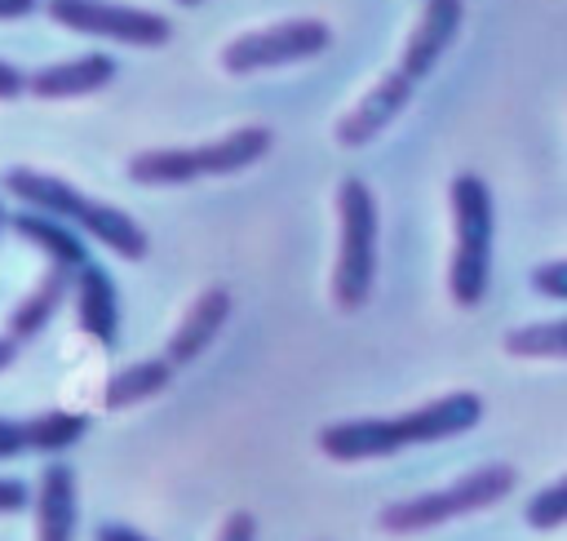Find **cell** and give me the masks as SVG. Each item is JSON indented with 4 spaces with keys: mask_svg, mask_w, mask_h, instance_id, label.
Instances as JSON below:
<instances>
[{
    "mask_svg": "<svg viewBox=\"0 0 567 541\" xmlns=\"http://www.w3.org/2000/svg\"><path fill=\"white\" fill-rule=\"evenodd\" d=\"M483 421V399L470 390L430 399L399 417H354V421H328L319 430V452L332 461H372L394 457L416 443H439L452 435H465Z\"/></svg>",
    "mask_w": 567,
    "mask_h": 541,
    "instance_id": "obj_1",
    "label": "cell"
},
{
    "mask_svg": "<svg viewBox=\"0 0 567 541\" xmlns=\"http://www.w3.org/2000/svg\"><path fill=\"white\" fill-rule=\"evenodd\" d=\"M4 191L13 200H22L27 208L35 213H49L66 226H80L89 231L97 244H106L111 253H120L124 262H137L146 257V231L115 204H102V200H89L80 195L71 182L53 177V173H35V169H9L4 173Z\"/></svg>",
    "mask_w": 567,
    "mask_h": 541,
    "instance_id": "obj_2",
    "label": "cell"
},
{
    "mask_svg": "<svg viewBox=\"0 0 567 541\" xmlns=\"http://www.w3.org/2000/svg\"><path fill=\"white\" fill-rule=\"evenodd\" d=\"M275 146V133L252 124L239 129L230 137L217 142H199V146H159V151H137L128 160V177L137 186H186L195 177H230L252 169L257 160H266Z\"/></svg>",
    "mask_w": 567,
    "mask_h": 541,
    "instance_id": "obj_3",
    "label": "cell"
},
{
    "mask_svg": "<svg viewBox=\"0 0 567 541\" xmlns=\"http://www.w3.org/2000/svg\"><path fill=\"white\" fill-rule=\"evenodd\" d=\"M518 483V470L496 461V466H478L470 474H461L456 483L447 488H430V492H416V497H403V501H390L381 514H377V528L390 532V537H408V532H425V528H439L447 519H465L474 510H487L496 501H505Z\"/></svg>",
    "mask_w": 567,
    "mask_h": 541,
    "instance_id": "obj_4",
    "label": "cell"
},
{
    "mask_svg": "<svg viewBox=\"0 0 567 541\" xmlns=\"http://www.w3.org/2000/svg\"><path fill=\"white\" fill-rule=\"evenodd\" d=\"M452 217L456 253L447 270V293L456 306H478L492 279V186L478 173L452 177Z\"/></svg>",
    "mask_w": 567,
    "mask_h": 541,
    "instance_id": "obj_5",
    "label": "cell"
},
{
    "mask_svg": "<svg viewBox=\"0 0 567 541\" xmlns=\"http://www.w3.org/2000/svg\"><path fill=\"white\" fill-rule=\"evenodd\" d=\"M337 270H332V302L341 310H359L372 297L377 279V195L363 177H346L337 186Z\"/></svg>",
    "mask_w": 567,
    "mask_h": 541,
    "instance_id": "obj_6",
    "label": "cell"
},
{
    "mask_svg": "<svg viewBox=\"0 0 567 541\" xmlns=\"http://www.w3.org/2000/svg\"><path fill=\"white\" fill-rule=\"evenodd\" d=\"M332 44L328 22L319 18H292V22H275L266 31H248L239 40H230L221 49V71L230 75H252V71H270V67H288L301 58H315Z\"/></svg>",
    "mask_w": 567,
    "mask_h": 541,
    "instance_id": "obj_7",
    "label": "cell"
},
{
    "mask_svg": "<svg viewBox=\"0 0 567 541\" xmlns=\"http://www.w3.org/2000/svg\"><path fill=\"white\" fill-rule=\"evenodd\" d=\"M49 18L66 31L97 35V40H124L137 49H159L173 35V22L151 9L133 4H111V0H49Z\"/></svg>",
    "mask_w": 567,
    "mask_h": 541,
    "instance_id": "obj_8",
    "label": "cell"
},
{
    "mask_svg": "<svg viewBox=\"0 0 567 541\" xmlns=\"http://www.w3.org/2000/svg\"><path fill=\"white\" fill-rule=\"evenodd\" d=\"M412 89H416V80H408L403 71H390L385 80H377V84L359 98V106L337 124V142H341V146H368L372 137H381V133L408 111Z\"/></svg>",
    "mask_w": 567,
    "mask_h": 541,
    "instance_id": "obj_9",
    "label": "cell"
},
{
    "mask_svg": "<svg viewBox=\"0 0 567 541\" xmlns=\"http://www.w3.org/2000/svg\"><path fill=\"white\" fill-rule=\"evenodd\" d=\"M461 13H465L461 0H425L421 18H416V27L408 31V44H403V53H399V71H403L408 80H425V75L439 67V58L452 49V40H456V31H461Z\"/></svg>",
    "mask_w": 567,
    "mask_h": 541,
    "instance_id": "obj_10",
    "label": "cell"
},
{
    "mask_svg": "<svg viewBox=\"0 0 567 541\" xmlns=\"http://www.w3.org/2000/svg\"><path fill=\"white\" fill-rule=\"evenodd\" d=\"M115 58L111 53H80V58H66V62H49L40 67L31 80H27V93L44 98V102H66V98H84V93H97L115 80Z\"/></svg>",
    "mask_w": 567,
    "mask_h": 541,
    "instance_id": "obj_11",
    "label": "cell"
},
{
    "mask_svg": "<svg viewBox=\"0 0 567 541\" xmlns=\"http://www.w3.org/2000/svg\"><path fill=\"white\" fill-rule=\"evenodd\" d=\"M35 541H75V470L44 461L35 479Z\"/></svg>",
    "mask_w": 567,
    "mask_h": 541,
    "instance_id": "obj_12",
    "label": "cell"
},
{
    "mask_svg": "<svg viewBox=\"0 0 567 541\" xmlns=\"http://www.w3.org/2000/svg\"><path fill=\"white\" fill-rule=\"evenodd\" d=\"M75 315H80V333H89L93 341L111 346L120 337V293L115 279L106 275L102 262H84L75 270Z\"/></svg>",
    "mask_w": 567,
    "mask_h": 541,
    "instance_id": "obj_13",
    "label": "cell"
},
{
    "mask_svg": "<svg viewBox=\"0 0 567 541\" xmlns=\"http://www.w3.org/2000/svg\"><path fill=\"white\" fill-rule=\"evenodd\" d=\"M226 319H230V293H226V288H208V293H199V297L190 302V310L182 315V324H177V333H173L164 359H168L173 368L199 359V355L213 346V337L226 328Z\"/></svg>",
    "mask_w": 567,
    "mask_h": 541,
    "instance_id": "obj_14",
    "label": "cell"
},
{
    "mask_svg": "<svg viewBox=\"0 0 567 541\" xmlns=\"http://www.w3.org/2000/svg\"><path fill=\"white\" fill-rule=\"evenodd\" d=\"M75 288V270H62V266H53L49 262V270H44V279L9 310V324H4V337H13L18 346L22 341H31V337H40L44 328H49V319L58 315V306H62V297Z\"/></svg>",
    "mask_w": 567,
    "mask_h": 541,
    "instance_id": "obj_15",
    "label": "cell"
},
{
    "mask_svg": "<svg viewBox=\"0 0 567 541\" xmlns=\"http://www.w3.org/2000/svg\"><path fill=\"white\" fill-rule=\"evenodd\" d=\"M9 226H13L18 239H27L31 248H40V253H44L53 266H62V270H80L84 262H93V257H89V244H80V235H75L66 222L49 217V213L27 208V213L9 217Z\"/></svg>",
    "mask_w": 567,
    "mask_h": 541,
    "instance_id": "obj_16",
    "label": "cell"
},
{
    "mask_svg": "<svg viewBox=\"0 0 567 541\" xmlns=\"http://www.w3.org/2000/svg\"><path fill=\"white\" fill-rule=\"evenodd\" d=\"M168 381H173V364L168 359H142V364H128L124 372H115L106 381L102 404L111 412H120V408H133L142 399H155L159 390H168Z\"/></svg>",
    "mask_w": 567,
    "mask_h": 541,
    "instance_id": "obj_17",
    "label": "cell"
},
{
    "mask_svg": "<svg viewBox=\"0 0 567 541\" xmlns=\"http://www.w3.org/2000/svg\"><path fill=\"white\" fill-rule=\"evenodd\" d=\"M505 355H518V359H567V319L527 324V328L505 333Z\"/></svg>",
    "mask_w": 567,
    "mask_h": 541,
    "instance_id": "obj_18",
    "label": "cell"
},
{
    "mask_svg": "<svg viewBox=\"0 0 567 541\" xmlns=\"http://www.w3.org/2000/svg\"><path fill=\"white\" fill-rule=\"evenodd\" d=\"M523 519H527L536 532H554V528H567V474H563L558 483L540 488V492L527 501Z\"/></svg>",
    "mask_w": 567,
    "mask_h": 541,
    "instance_id": "obj_19",
    "label": "cell"
},
{
    "mask_svg": "<svg viewBox=\"0 0 567 541\" xmlns=\"http://www.w3.org/2000/svg\"><path fill=\"white\" fill-rule=\"evenodd\" d=\"M22 452H35V439H31V417L27 421H13V417H0V461H13Z\"/></svg>",
    "mask_w": 567,
    "mask_h": 541,
    "instance_id": "obj_20",
    "label": "cell"
},
{
    "mask_svg": "<svg viewBox=\"0 0 567 541\" xmlns=\"http://www.w3.org/2000/svg\"><path fill=\"white\" fill-rule=\"evenodd\" d=\"M532 293L554 297V302H567V262H540L532 270Z\"/></svg>",
    "mask_w": 567,
    "mask_h": 541,
    "instance_id": "obj_21",
    "label": "cell"
},
{
    "mask_svg": "<svg viewBox=\"0 0 567 541\" xmlns=\"http://www.w3.org/2000/svg\"><path fill=\"white\" fill-rule=\"evenodd\" d=\"M35 501V492L22 483V479H9V474H0V519L4 514H18V510H27Z\"/></svg>",
    "mask_w": 567,
    "mask_h": 541,
    "instance_id": "obj_22",
    "label": "cell"
},
{
    "mask_svg": "<svg viewBox=\"0 0 567 541\" xmlns=\"http://www.w3.org/2000/svg\"><path fill=\"white\" fill-rule=\"evenodd\" d=\"M217 541H257V519H252L248 510H230V514L221 519Z\"/></svg>",
    "mask_w": 567,
    "mask_h": 541,
    "instance_id": "obj_23",
    "label": "cell"
},
{
    "mask_svg": "<svg viewBox=\"0 0 567 541\" xmlns=\"http://www.w3.org/2000/svg\"><path fill=\"white\" fill-rule=\"evenodd\" d=\"M27 80L31 75H22L13 62H0V102H13L18 93H27Z\"/></svg>",
    "mask_w": 567,
    "mask_h": 541,
    "instance_id": "obj_24",
    "label": "cell"
},
{
    "mask_svg": "<svg viewBox=\"0 0 567 541\" xmlns=\"http://www.w3.org/2000/svg\"><path fill=\"white\" fill-rule=\"evenodd\" d=\"M97 541H151V537H142L137 528H124V523H102Z\"/></svg>",
    "mask_w": 567,
    "mask_h": 541,
    "instance_id": "obj_25",
    "label": "cell"
},
{
    "mask_svg": "<svg viewBox=\"0 0 567 541\" xmlns=\"http://www.w3.org/2000/svg\"><path fill=\"white\" fill-rule=\"evenodd\" d=\"M40 0H0V22H13V18H27L35 13Z\"/></svg>",
    "mask_w": 567,
    "mask_h": 541,
    "instance_id": "obj_26",
    "label": "cell"
},
{
    "mask_svg": "<svg viewBox=\"0 0 567 541\" xmlns=\"http://www.w3.org/2000/svg\"><path fill=\"white\" fill-rule=\"evenodd\" d=\"M13 359H18V341H13V337H0V372H4Z\"/></svg>",
    "mask_w": 567,
    "mask_h": 541,
    "instance_id": "obj_27",
    "label": "cell"
},
{
    "mask_svg": "<svg viewBox=\"0 0 567 541\" xmlns=\"http://www.w3.org/2000/svg\"><path fill=\"white\" fill-rule=\"evenodd\" d=\"M4 226H9V217H4V204H0V231H4Z\"/></svg>",
    "mask_w": 567,
    "mask_h": 541,
    "instance_id": "obj_28",
    "label": "cell"
},
{
    "mask_svg": "<svg viewBox=\"0 0 567 541\" xmlns=\"http://www.w3.org/2000/svg\"><path fill=\"white\" fill-rule=\"evenodd\" d=\"M177 4H199V0H177Z\"/></svg>",
    "mask_w": 567,
    "mask_h": 541,
    "instance_id": "obj_29",
    "label": "cell"
}]
</instances>
